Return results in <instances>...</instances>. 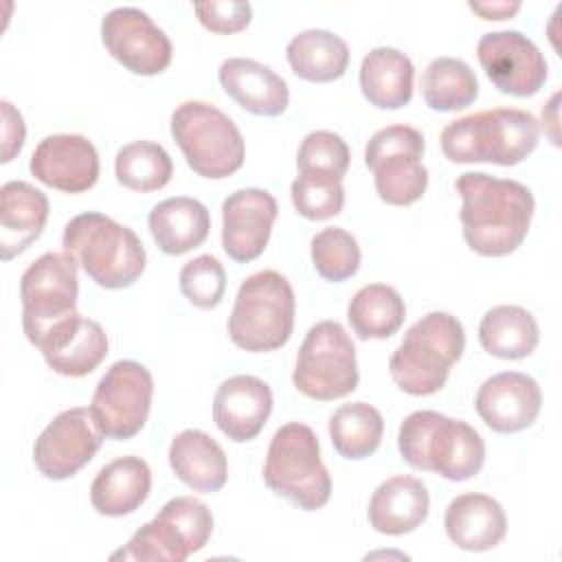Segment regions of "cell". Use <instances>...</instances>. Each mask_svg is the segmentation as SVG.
I'll use <instances>...</instances> for the list:
<instances>
[{
  "label": "cell",
  "instance_id": "1",
  "mask_svg": "<svg viewBox=\"0 0 562 562\" xmlns=\"http://www.w3.org/2000/svg\"><path fill=\"white\" fill-rule=\"evenodd\" d=\"M461 206L465 244L483 257H505L527 237L536 200L518 180L494 178L483 171H465L454 180Z\"/></svg>",
  "mask_w": 562,
  "mask_h": 562
},
{
  "label": "cell",
  "instance_id": "2",
  "mask_svg": "<svg viewBox=\"0 0 562 562\" xmlns=\"http://www.w3.org/2000/svg\"><path fill=\"white\" fill-rule=\"evenodd\" d=\"M397 448L411 468L435 472L448 481H468L485 463L483 437L468 422L437 411H415L404 417Z\"/></svg>",
  "mask_w": 562,
  "mask_h": 562
},
{
  "label": "cell",
  "instance_id": "3",
  "mask_svg": "<svg viewBox=\"0 0 562 562\" xmlns=\"http://www.w3.org/2000/svg\"><path fill=\"white\" fill-rule=\"evenodd\" d=\"M540 127L531 112L494 108L448 123L439 136L450 162H494L512 167L522 162L538 145Z\"/></svg>",
  "mask_w": 562,
  "mask_h": 562
},
{
  "label": "cell",
  "instance_id": "4",
  "mask_svg": "<svg viewBox=\"0 0 562 562\" xmlns=\"http://www.w3.org/2000/svg\"><path fill=\"white\" fill-rule=\"evenodd\" d=\"M61 246L105 290L130 288L147 263L138 235L130 226L94 211L79 213L66 224Z\"/></svg>",
  "mask_w": 562,
  "mask_h": 562
},
{
  "label": "cell",
  "instance_id": "5",
  "mask_svg": "<svg viewBox=\"0 0 562 562\" xmlns=\"http://www.w3.org/2000/svg\"><path fill=\"white\" fill-rule=\"evenodd\" d=\"M465 331L457 316L428 312L408 327L389 360L393 382L408 395H432L443 389L450 369L461 360Z\"/></svg>",
  "mask_w": 562,
  "mask_h": 562
},
{
  "label": "cell",
  "instance_id": "6",
  "mask_svg": "<svg viewBox=\"0 0 562 562\" xmlns=\"http://www.w3.org/2000/svg\"><path fill=\"white\" fill-rule=\"evenodd\" d=\"M294 310V290L281 272H255L237 290L228 336L244 351H274L292 336Z\"/></svg>",
  "mask_w": 562,
  "mask_h": 562
},
{
  "label": "cell",
  "instance_id": "7",
  "mask_svg": "<svg viewBox=\"0 0 562 562\" xmlns=\"http://www.w3.org/2000/svg\"><path fill=\"white\" fill-rule=\"evenodd\" d=\"M266 485L303 512H316L331 496V479L321 459L316 432L301 422L283 424L270 439Z\"/></svg>",
  "mask_w": 562,
  "mask_h": 562
},
{
  "label": "cell",
  "instance_id": "8",
  "mask_svg": "<svg viewBox=\"0 0 562 562\" xmlns=\"http://www.w3.org/2000/svg\"><path fill=\"white\" fill-rule=\"evenodd\" d=\"M171 136L187 165L202 178H228L244 165L246 145L241 132L213 103H180L171 114Z\"/></svg>",
  "mask_w": 562,
  "mask_h": 562
},
{
  "label": "cell",
  "instance_id": "9",
  "mask_svg": "<svg viewBox=\"0 0 562 562\" xmlns=\"http://www.w3.org/2000/svg\"><path fill=\"white\" fill-rule=\"evenodd\" d=\"M360 380L356 347L336 321H321L312 325L301 342L292 384L299 393L329 402L356 391Z\"/></svg>",
  "mask_w": 562,
  "mask_h": 562
},
{
  "label": "cell",
  "instance_id": "10",
  "mask_svg": "<svg viewBox=\"0 0 562 562\" xmlns=\"http://www.w3.org/2000/svg\"><path fill=\"white\" fill-rule=\"evenodd\" d=\"M426 140L417 127L386 125L364 147V165L373 171L378 198L391 206L417 202L428 187L424 167Z\"/></svg>",
  "mask_w": 562,
  "mask_h": 562
},
{
  "label": "cell",
  "instance_id": "11",
  "mask_svg": "<svg viewBox=\"0 0 562 562\" xmlns=\"http://www.w3.org/2000/svg\"><path fill=\"white\" fill-rule=\"evenodd\" d=\"M79 263L68 252H44L20 279L22 327L31 345L42 338L64 318L77 312V279Z\"/></svg>",
  "mask_w": 562,
  "mask_h": 562
},
{
  "label": "cell",
  "instance_id": "12",
  "mask_svg": "<svg viewBox=\"0 0 562 562\" xmlns=\"http://www.w3.org/2000/svg\"><path fill=\"white\" fill-rule=\"evenodd\" d=\"M154 378L136 360L114 362L99 380L90 413L105 439L123 441L138 435L149 417Z\"/></svg>",
  "mask_w": 562,
  "mask_h": 562
},
{
  "label": "cell",
  "instance_id": "13",
  "mask_svg": "<svg viewBox=\"0 0 562 562\" xmlns=\"http://www.w3.org/2000/svg\"><path fill=\"white\" fill-rule=\"evenodd\" d=\"M103 443L90 408L75 406L53 417L33 446V463L50 481L75 476L88 465Z\"/></svg>",
  "mask_w": 562,
  "mask_h": 562
},
{
  "label": "cell",
  "instance_id": "14",
  "mask_svg": "<svg viewBox=\"0 0 562 562\" xmlns=\"http://www.w3.org/2000/svg\"><path fill=\"white\" fill-rule=\"evenodd\" d=\"M105 50L130 72L151 77L171 64V40L138 7H116L101 20Z\"/></svg>",
  "mask_w": 562,
  "mask_h": 562
},
{
  "label": "cell",
  "instance_id": "15",
  "mask_svg": "<svg viewBox=\"0 0 562 562\" xmlns=\"http://www.w3.org/2000/svg\"><path fill=\"white\" fill-rule=\"evenodd\" d=\"M476 57L494 88L512 97L536 94L549 75L544 55L520 31H492L481 35Z\"/></svg>",
  "mask_w": 562,
  "mask_h": 562
},
{
  "label": "cell",
  "instance_id": "16",
  "mask_svg": "<svg viewBox=\"0 0 562 562\" xmlns=\"http://www.w3.org/2000/svg\"><path fill=\"white\" fill-rule=\"evenodd\" d=\"M277 200L266 189L246 187L222 202V248L239 263L257 259L270 239L277 220Z\"/></svg>",
  "mask_w": 562,
  "mask_h": 562
},
{
  "label": "cell",
  "instance_id": "17",
  "mask_svg": "<svg viewBox=\"0 0 562 562\" xmlns=\"http://www.w3.org/2000/svg\"><path fill=\"white\" fill-rule=\"evenodd\" d=\"M29 169L50 189L83 193L99 180V154L81 134H50L33 149Z\"/></svg>",
  "mask_w": 562,
  "mask_h": 562
},
{
  "label": "cell",
  "instance_id": "18",
  "mask_svg": "<svg viewBox=\"0 0 562 562\" xmlns=\"http://www.w3.org/2000/svg\"><path fill=\"white\" fill-rule=\"evenodd\" d=\"M479 417L494 432H518L529 428L542 408L538 382L520 371H503L487 378L474 400Z\"/></svg>",
  "mask_w": 562,
  "mask_h": 562
},
{
  "label": "cell",
  "instance_id": "19",
  "mask_svg": "<svg viewBox=\"0 0 562 562\" xmlns=\"http://www.w3.org/2000/svg\"><path fill=\"white\" fill-rule=\"evenodd\" d=\"M46 364L66 378H81L92 373L108 356L105 329L75 312L72 316L57 323L37 345Z\"/></svg>",
  "mask_w": 562,
  "mask_h": 562
},
{
  "label": "cell",
  "instance_id": "20",
  "mask_svg": "<svg viewBox=\"0 0 562 562\" xmlns=\"http://www.w3.org/2000/svg\"><path fill=\"white\" fill-rule=\"evenodd\" d=\"M272 391L257 375H233L224 380L213 397V422L235 443L255 439L270 413Z\"/></svg>",
  "mask_w": 562,
  "mask_h": 562
},
{
  "label": "cell",
  "instance_id": "21",
  "mask_svg": "<svg viewBox=\"0 0 562 562\" xmlns=\"http://www.w3.org/2000/svg\"><path fill=\"white\" fill-rule=\"evenodd\" d=\"M217 77L224 92L250 114L279 116L290 103L285 79L261 61L228 57L220 64Z\"/></svg>",
  "mask_w": 562,
  "mask_h": 562
},
{
  "label": "cell",
  "instance_id": "22",
  "mask_svg": "<svg viewBox=\"0 0 562 562\" xmlns=\"http://www.w3.org/2000/svg\"><path fill=\"white\" fill-rule=\"evenodd\" d=\"M430 509V494L422 479L397 474L382 481L367 509L369 525L384 536H404L415 531Z\"/></svg>",
  "mask_w": 562,
  "mask_h": 562
},
{
  "label": "cell",
  "instance_id": "23",
  "mask_svg": "<svg viewBox=\"0 0 562 562\" xmlns=\"http://www.w3.org/2000/svg\"><path fill=\"white\" fill-rule=\"evenodd\" d=\"M48 220V198L24 180H9L0 187V257L9 261L24 252L42 233Z\"/></svg>",
  "mask_w": 562,
  "mask_h": 562
},
{
  "label": "cell",
  "instance_id": "24",
  "mask_svg": "<svg viewBox=\"0 0 562 562\" xmlns=\"http://www.w3.org/2000/svg\"><path fill=\"white\" fill-rule=\"evenodd\" d=\"M443 527L452 544L463 551H490L507 533L503 505L479 492L459 494L446 507Z\"/></svg>",
  "mask_w": 562,
  "mask_h": 562
},
{
  "label": "cell",
  "instance_id": "25",
  "mask_svg": "<svg viewBox=\"0 0 562 562\" xmlns=\"http://www.w3.org/2000/svg\"><path fill=\"white\" fill-rule=\"evenodd\" d=\"M151 492V470L140 457H119L103 465L90 485V503L101 516H127Z\"/></svg>",
  "mask_w": 562,
  "mask_h": 562
},
{
  "label": "cell",
  "instance_id": "26",
  "mask_svg": "<svg viewBox=\"0 0 562 562\" xmlns=\"http://www.w3.org/2000/svg\"><path fill=\"white\" fill-rule=\"evenodd\" d=\"M169 465L195 492H220L228 479V461L222 446L198 428H187L171 439Z\"/></svg>",
  "mask_w": 562,
  "mask_h": 562
},
{
  "label": "cell",
  "instance_id": "27",
  "mask_svg": "<svg viewBox=\"0 0 562 562\" xmlns=\"http://www.w3.org/2000/svg\"><path fill=\"white\" fill-rule=\"evenodd\" d=\"M147 224L158 248L178 257L204 244L211 231V215L200 200L173 195L149 211Z\"/></svg>",
  "mask_w": 562,
  "mask_h": 562
},
{
  "label": "cell",
  "instance_id": "28",
  "mask_svg": "<svg viewBox=\"0 0 562 562\" xmlns=\"http://www.w3.org/2000/svg\"><path fill=\"white\" fill-rule=\"evenodd\" d=\"M415 68L408 55L391 46L369 50L360 64V90L380 110H400L413 97Z\"/></svg>",
  "mask_w": 562,
  "mask_h": 562
},
{
  "label": "cell",
  "instance_id": "29",
  "mask_svg": "<svg viewBox=\"0 0 562 562\" xmlns=\"http://www.w3.org/2000/svg\"><path fill=\"white\" fill-rule=\"evenodd\" d=\"M285 55L292 72L314 83L336 81L349 66L347 42L327 29L301 31L290 40Z\"/></svg>",
  "mask_w": 562,
  "mask_h": 562
},
{
  "label": "cell",
  "instance_id": "30",
  "mask_svg": "<svg viewBox=\"0 0 562 562\" xmlns=\"http://www.w3.org/2000/svg\"><path fill=\"white\" fill-rule=\"evenodd\" d=\"M481 347L503 360L527 358L540 340L533 314L520 305H494L479 323Z\"/></svg>",
  "mask_w": 562,
  "mask_h": 562
},
{
  "label": "cell",
  "instance_id": "31",
  "mask_svg": "<svg viewBox=\"0 0 562 562\" xmlns=\"http://www.w3.org/2000/svg\"><path fill=\"white\" fill-rule=\"evenodd\" d=\"M404 299L386 283H369L360 288L347 305V321L353 334L362 340L391 338L404 325Z\"/></svg>",
  "mask_w": 562,
  "mask_h": 562
},
{
  "label": "cell",
  "instance_id": "32",
  "mask_svg": "<svg viewBox=\"0 0 562 562\" xmlns=\"http://www.w3.org/2000/svg\"><path fill=\"white\" fill-rule=\"evenodd\" d=\"M422 97L435 112L463 110L479 97V79L463 59L435 57L422 75Z\"/></svg>",
  "mask_w": 562,
  "mask_h": 562
},
{
  "label": "cell",
  "instance_id": "33",
  "mask_svg": "<svg viewBox=\"0 0 562 562\" xmlns=\"http://www.w3.org/2000/svg\"><path fill=\"white\" fill-rule=\"evenodd\" d=\"M384 419L367 402L342 404L329 417V439L334 450L351 461L371 457L382 441Z\"/></svg>",
  "mask_w": 562,
  "mask_h": 562
},
{
  "label": "cell",
  "instance_id": "34",
  "mask_svg": "<svg viewBox=\"0 0 562 562\" xmlns=\"http://www.w3.org/2000/svg\"><path fill=\"white\" fill-rule=\"evenodd\" d=\"M114 176L125 189L149 193L169 184L173 162L162 145L154 140H134L116 151Z\"/></svg>",
  "mask_w": 562,
  "mask_h": 562
},
{
  "label": "cell",
  "instance_id": "35",
  "mask_svg": "<svg viewBox=\"0 0 562 562\" xmlns=\"http://www.w3.org/2000/svg\"><path fill=\"white\" fill-rule=\"evenodd\" d=\"M191 549L182 533L162 516L145 522L125 547L114 551L112 560H134V562H184Z\"/></svg>",
  "mask_w": 562,
  "mask_h": 562
},
{
  "label": "cell",
  "instance_id": "36",
  "mask_svg": "<svg viewBox=\"0 0 562 562\" xmlns=\"http://www.w3.org/2000/svg\"><path fill=\"white\" fill-rule=\"evenodd\" d=\"M310 252L318 277L331 283H342L351 279L358 272L362 259L356 237L338 226H329L316 233L312 237Z\"/></svg>",
  "mask_w": 562,
  "mask_h": 562
},
{
  "label": "cell",
  "instance_id": "37",
  "mask_svg": "<svg viewBox=\"0 0 562 562\" xmlns=\"http://www.w3.org/2000/svg\"><path fill=\"white\" fill-rule=\"evenodd\" d=\"M349 160L351 151L340 134L329 130H314L299 145L296 169L303 176L342 180L349 169Z\"/></svg>",
  "mask_w": 562,
  "mask_h": 562
},
{
  "label": "cell",
  "instance_id": "38",
  "mask_svg": "<svg viewBox=\"0 0 562 562\" xmlns=\"http://www.w3.org/2000/svg\"><path fill=\"white\" fill-rule=\"evenodd\" d=\"M290 195L299 215L312 222L329 220L345 206L342 180L299 173L290 187Z\"/></svg>",
  "mask_w": 562,
  "mask_h": 562
},
{
  "label": "cell",
  "instance_id": "39",
  "mask_svg": "<svg viewBox=\"0 0 562 562\" xmlns=\"http://www.w3.org/2000/svg\"><path fill=\"white\" fill-rule=\"evenodd\" d=\"M182 296L202 310L220 305L226 292V272L217 257L198 255L187 261L178 274Z\"/></svg>",
  "mask_w": 562,
  "mask_h": 562
},
{
  "label": "cell",
  "instance_id": "40",
  "mask_svg": "<svg viewBox=\"0 0 562 562\" xmlns=\"http://www.w3.org/2000/svg\"><path fill=\"white\" fill-rule=\"evenodd\" d=\"M158 516L169 520L182 533L191 553H198L200 549H204V544L209 542V538L213 533L211 509L193 496H176V498L167 501L160 507Z\"/></svg>",
  "mask_w": 562,
  "mask_h": 562
},
{
  "label": "cell",
  "instance_id": "41",
  "mask_svg": "<svg viewBox=\"0 0 562 562\" xmlns=\"http://www.w3.org/2000/svg\"><path fill=\"white\" fill-rule=\"evenodd\" d=\"M193 11L204 29L220 33V35H231V33L244 31L252 20L250 2H241V0L195 2Z\"/></svg>",
  "mask_w": 562,
  "mask_h": 562
},
{
  "label": "cell",
  "instance_id": "42",
  "mask_svg": "<svg viewBox=\"0 0 562 562\" xmlns=\"http://www.w3.org/2000/svg\"><path fill=\"white\" fill-rule=\"evenodd\" d=\"M2 162L13 160L15 154H20L26 136V127L22 121V114L9 103L2 101Z\"/></svg>",
  "mask_w": 562,
  "mask_h": 562
},
{
  "label": "cell",
  "instance_id": "43",
  "mask_svg": "<svg viewBox=\"0 0 562 562\" xmlns=\"http://www.w3.org/2000/svg\"><path fill=\"white\" fill-rule=\"evenodd\" d=\"M483 20H507L520 11V2H470L468 4Z\"/></svg>",
  "mask_w": 562,
  "mask_h": 562
}]
</instances>
